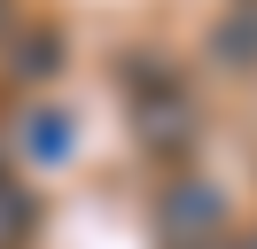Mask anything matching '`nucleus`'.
Masks as SVG:
<instances>
[{
  "label": "nucleus",
  "mask_w": 257,
  "mask_h": 249,
  "mask_svg": "<svg viewBox=\"0 0 257 249\" xmlns=\"http://www.w3.org/2000/svg\"><path fill=\"white\" fill-rule=\"evenodd\" d=\"M210 226H226L218 195H210V187H172V202H164V233H172L179 249H203Z\"/></svg>",
  "instance_id": "nucleus-1"
},
{
  "label": "nucleus",
  "mask_w": 257,
  "mask_h": 249,
  "mask_svg": "<svg viewBox=\"0 0 257 249\" xmlns=\"http://www.w3.org/2000/svg\"><path fill=\"white\" fill-rule=\"evenodd\" d=\"M24 133H32V140H24V148H32V156H63V148H70V140H63L70 125H63V117H32V125H24Z\"/></svg>",
  "instance_id": "nucleus-2"
},
{
  "label": "nucleus",
  "mask_w": 257,
  "mask_h": 249,
  "mask_svg": "<svg viewBox=\"0 0 257 249\" xmlns=\"http://www.w3.org/2000/svg\"><path fill=\"white\" fill-rule=\"evenodd\" d=\"M203 249H226V241H203Z\"/></svg>",
  "instance_id": "nucleus-3"
}]
</instances>
